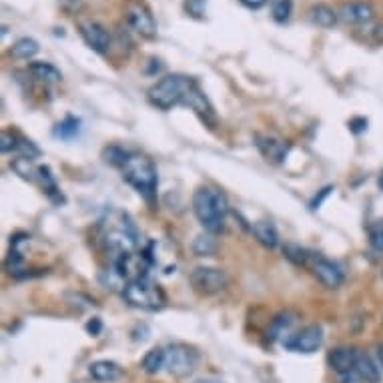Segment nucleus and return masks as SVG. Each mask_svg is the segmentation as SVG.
Listing matches in <instances>:
<instances>
[{
	"label": "nucleus",
	"instance_id": "nucleus-1",
	"mask_svg": "<svg viewBox=\"0 0 383 383\" xmlns=\"http://www.w3.org/2000/svg\"><path fill=\"white\" fill-rule=\"evenodd\" d=\"M193 213L209 233H221L229 213V201L219 189L199 187L193 195Z\"/></svg>",
	"mask_w": 383,
	"mask_h": 383
},
{
	"label": "nucleus",
	"instance_id": "nucleus-2",
	"mask_svg": "<svg viewBox=\"0 0 383 383\" xmlns=\"http://www.w3.org/2000/svg\"><path fill=\"white\" fill-rule=\"evenodd\" d=\"M101 237L103 243L115 257L135 253L138 247V233L135 229L133 221L128 219V215L121 211H113L108 217L101 223Z\"/></svg>",
	"mask_w": 383,
	"mask_h": 383
},
{
	"label": "nucleus",
	"instance_id": "nucleus-3",
	"mask_svg": "<svg viewBox=\"0 0 383 383\" xmlns=\"http://www.w3.org/2000/svg\"><path fill=\"white\" fill-rule=\"evenodd\" d=\"M123 170V179L135 189V191L145 199V201L153 205L155 197H157V185H159V177H157V167L155 163L145 157V155H127L125 163L121 165Z\"/></svg>",
	"mask_w": 383,
	"mask_h": 383
},
{
	"label": "nucleus",
	"instance_id": "nucleus-4",
	"mask_svg": "<svg viewBox=\"0 0 383 383\" xmlns=\"http://www.w3.org/2000/svg\"><path fill=\"white\" fill-rule=\"evenodd\" d=\"M191 76L185 75H167L160 78L159 83L149 88V101L153 107L160 108V111H170L177 105H183L185 95L193 85Z\"/></svg>",
	"mask_w": 383,
	"mask_h": 383
},
{
	"label": "nucleus",
	"instance_id": "nucleus-5",
	"mask_svg": "<svg viewBox=\"0 0 383 383\" xmlns=\"http://www.w3.org/2000/svg\"><path fill=\"white\" fill-rule=\"evenodd\" d=\"M123 297L131 307L143 309V311H159L167 303V295L160 285L153 283L149 277H141L127 281L123 287Z\"/></svg>",
	"mask_w": 383,
	"mask_h": 383
},
{
	"label": "nucleus",
	"instance_id": "nucleus-6",
	"mask_svg": "<svg viewBox=\"0 0 383 383\" xmlns=\"http://www.w3.org/2000/svg\"><path fill=\"white\" fill-rule=\"evenodd\" d=\"M165 355H167L165 369L179 379L189 377L199 365V353L185 343H173L169 347H165Z\"/></svg>",
	"mask_w": 383,
	"mask_h": 383
},
{
	"label": "nucleus",
	"instance_id": "nucleus-7",
	"mask_svg": "<svg viewBox=\"0 0 383 383\" xmlns=\"http://www.w3.org/2000/svg\"><path fill=\"white\" fill-rule=\"evenodd\" d=\"M189 281H191V287L199 295L209 297V295L221 293L227 287L229 277H227L223 269H217V267H197L195 271H191Z\"/></svg>",
	"mask_w": 383,
	"mask_h": 383
},
{
	"label": "nucleus",
	"instance_id": "nucleus-8",
	"mask_svg": "<svg viewBox=\"0 0 383 383\" xmlns=\"http://www.w3.org/2000/svg\"><path fill=\"white\" fill-rule=\"evenodd\" d=\"M323 343V330L317 323H311L307 327L297 331L295 335H289L287 339L283 341V345L295 353H315Z\"/></svg>",
	"mask_w": 383,
	"mask_h": 383
},
{
	"label": "nucleus",
	"instance_id": "nucleus-9",
	"mask_svg": "<svg viewBox=\"0 0 383 383\" xmlns=\"http://www.w3.org/2000/svg\"><path fill=\"white\" fill-rule=\"evenodd\" d=\"M127 22L128 26L133 31L137 32L138 36L147 39V41H153L157 36V22H155V16L150 14V11L141 4V2H135L127 9Z\"/></svg>",
	"mask_w": 383,
	"mask_h": 383
},
{
	"label": "nucleus",
	"instance_id": "nucleus-10",
	"mask_svg": "<svg viewBox=\"0 0 383 383\" xmlns=\"http://www.w3.org/2000/svg\"><path fill=\"white\" fill-rule=\"evenodd\" d=\"M183 107L191 108L193 113L201 118L203 123H207V125H211V127L217 125V115H215L213 105L209 103V98L205 96L201 86L197 85V83H193V85L189 86V91H187V95H185V101H183Z\"/></svg>",
	"mask_w": 383,
	"mask_h": 383
},
{
	"label": "nucleus",
	"instance_id": "nucleus-11",
	"mask_svg": "<svg viewBox=\"0 0 383 383\" xmlns=\"http://www.w3.org/2000/svg\"><path fill=\"white\" fill-rule=\"evenodd\" d=\"M78 32L83 36V41L86 43V46H91L95 53L98 54H107L113 46V41H111V34L108 31L98 24V22L93 21H81L78 22Z\"/></svg>",
	"mask_w": 383,
	"mask_h": 383
},
{
	"label": "nucleus",
	"instance_id": "nucleus-12",
	"mask_svg": "<svg viewBox=\"0 0 383 383\" xmlns=\"http://www.w3.org/2000/svg\"><path fill=\"white\" fill-rule=\"evenodd\" d=\"M309 267H311V273L317 277V281L323 287L339 289L343 285V281H345L341 267L330 261V259H325V257H313Z\"/></svg>",
	"mask_w": 383,
	"mask_h": 383
},
{
	"label": "nucleus",
	"instance_id": "nucleus-13",
	"mask_svg": "<svg viewBox=\"0 0 383 383\" xmlns=\"http://www.w3.org/2000/svg\"><path fill=\"white\" fill-rule=\"evenodd\" d=\"M373 14H375V11H373L369 2H345V4H341L339 9V19L349 22V24H357V26L372 22Z\"/></svg>",
	"mask_w": 383,
	"mask_h": 383
},
{
	"label": "nucleus",
	"instance_id": "nucleus-14",
	"mask_svg": "<svg viewBox=\"0 0 383 383\" xmlns=\"http://www.w3.org/2000/svg\"><path fill=\"white\" fill-rule=\"evenodd\" d=\"M255 145L259 153L265 157L269 163H283L287 157V145L279 138L271 137V135H257Z\"/></svg>",
	"mask_w": 383,
	"mask_h": 383
},
{
	"label": "nucleus",
	"instance_id": "nucleus-15",
	"mask_svg": "<svg viewBox=\"0 0 383 383\" xmlns=\"http://www.w3.org/2000/svg\"><path fill=\"white\" fill-rule=\"evenodd\" d=\"M357 349L353 347H335L327 355V363L337 375L355 372V362H357Z\"/></svg>",
	"mask_w": 383,
	"mask_h": 383
},
{
	"label": "nucleus",
	"instance_id": "nucleus-16",
	"mask_svg": "<svg viewBox=\"0 0 383 383\" xmlns=\"http://www.w3.org/2000/svg\"><path fill=\"white\" fill-rule=\"evenodd\" d=\"M88 373L93 375V379L101 383H113L121 379L123 375V367L117 362H108V359H101V362L91 363Z\"/></svg>",
	"mask_w": 383,
	"mask_h": 383
},
{
	"label": "nucleus",
	"instance_id": "nucleus-17",
	"mask_svg": "<svg viewBox=\"0 0 383 383\" xmlns=\"http://www.w3.org/2000/svg\"><path fill=\"white\" fill-rule=\"evenodd\" d=\"M355 373L363 379V383H379L382 373L377 363L373 362L367 353H357V362H355Z\"/></svg>",
	"mask_w": 383,
	"mask_h": 383
},
{
	"label": "nucleus",
	"instance_id": "nucleus-18",
	"mask_svg": "<svg viewBox=\"0 0 383 383\" xmlns=\"http://www.w3.org/2000/svg\"><path fill=\"white\" fill-rule=\"evenodd\" d=\"M339 19V12H335L327 4H315L309 9V21L320 29H333Z\"/></svg>",
	"mask_w": 383,
	"mask_h": 383
},
{
	"label": "nucleus",
	"instance_id": "nucleus-19",
	"mask_svg": "<svg viewBox=\"0 0 383 383\" xmlns=\"http://www.w3.org/2000/svg\"><path fill=\"white\" fill-rule=\"evenodd\" d=\"M29 71H31V75L34 78H39V81H43L46 85H56V83H61L63 81V75H61V71L51 63H44V61H34V63L29 64Z\"/></svg>",
	"mask_w": 383,
	"mask_h": 383
},
{
	"label": "nucleus",
	"instance_id": "nucleus-20",
	"mask_svg": "<svg viewBox=\"0 0 383 383\" xmlns=\"http://www.w3.org/2000/svg\"><path fill=\"white\" fill-rule=\"evenodd\" d=\"M251 231L255 235V239L267 249H275L279 245V233H277L275 225L271 223V221H257L253 227H251Z\"/></svg>",
	"mask_w": 383,
	"mask_h": 383
},
{
	"label": "nucleus",
	"instance_id": "nucleus-21",
	"mask_svg": "<svg viewBox=\"0 0 383 383\" xmlns=\"http://www.w3.org/2000/svg\"><path fill=\"white\" fill-rule=\"evenodd\" d=\"M165 362H167V355H165V347H153L147 355L143 357V372L149 373V375H157L159 372L165 369Z\"/></svg>",
	"mask_w": 383,
	"mask_h": 383
},
{
	"label": "nucleus",
	"instance_id": "nucleus-22",
	"mask_svg": "<svg viewBox=\"0 0 383 383\" xmlns=\"http://www.w3.org/2000/svg\"><path fill=\"white\" fill-rule=\"evenodd\" d=\"M39 43L31 39V36H22L19 39L16 43L12 44L11 48V56L12 58H16V61H31L34 54L39 53Z\"/></svg>",
	"mask_w": 383,
	"mask_h": 383
},
{
	"label": "nucleus",
	"instance_id": "nucleus-23",
	"mask_svg": "<svg viewBox=\"0 0 383 383\" xmlns=\"http://www.w3.org/2000/svg\"><path fill=\"white\" fill-rule=\"evenodd\" d=\"M357 39H362L365 44L379 46L383 44V22H367L357 31Z\"/></svg>",
	"mask_w": 383,
	"mask_h": 383
},
{
	"label": "nucleus",
	"instance_id": "nucleus-24",
	"mask_svg": "<svg viewBox=\"0 0 383 383\" xmlns=\"http://www.w3.org/2000/svg\"><path fill=\"white\" fill-rule=\"evenodd\" d=\"M39 181H41V187L44 189V193L53 199V201L61 203L63 201V197H61V191H58V185L54 181V175L51 173L48 167H39V177H36Z\"/></svg>",
	"mask_w": 383,
	"mask_h": 383
},
{
	"label": "nucleus",
	"instance_id": "nucleus-25",
	"mask_svg": "<svg viewBox=\"0 0 383 383\" xmlns=\"http://www.w3.org/2000/svg\"><path fill=\"white\" fill-rule=\"evenodd\" d=\"M293 14V0H271V16L279 24H285Z\"/></svg>",
	"mask_w": 383,
	"mask_h": 383
},
{
	"label": "nucleus",
	"instance_id": "nucleus-26",
	"mask_svg": "<svg viewBox=\"0 0 383 383\" xmlns=\"http://www.w3.org/2000/svg\"><path fill=\"white\" fill-rule=\"evenodd\" d=\"M215 251H217V243L209 235H199L193 243V253L197 257H211L215 255Z\"/></svg>",
	"mask_w": 383,
	"mask_h": 383
},
{
	"label": "nucleus",
	"instance_id": "nucleus-27",
	"mask_svg": "<svg viewBox=\"0 0 383 383\" xmlns=\"http://www.w3.org/2000/svg\"><path fill=\"white\" fill-rule=\"evenodd\" d=\"M81 131V121L75 117H66L63 123H58L54 128V135L61 138H73Z\"/></svg>",
	"mask_w": 383,
	"mask_h": 383
},
{
	"label": "nucleus",
	"instance_id": "nucleus-28",
	"mask_svg": "<svg viewBox=\"0 0 383 383\" xmlns=\"http://www.w3.org/2000/svg\"><path fill=\"white\" fill-rule=\"evenodd\" d=\"M12 169L16 170L22 179H29V181H34V179L39 177V167L34 169V167H32L31 159H24V157L14 160V163H12Z\"/></svg>",
	"mask_w": 383,
	"mask_h": 383
},
{
	"label": "nucleus",
	"instance_id": "nucleus-29",
	"mask_svg": "<svg viewBox=\"0 0 383 383\" xmlns=\"http://www.w3.org/2000/svg\"><path fill=\"white\" fill-rule=\"evenodd\" d=\"M283 253H285V257H287L291 263H295V265H307L309 259H311L307 251L297 245H287L283 249Z\"/></svg>",
	"mask_w": 383,
	"mask_h": 383
},
{
	"label": "nucleus",
	"instance_id": "nucleus-30",
	"mask_svg": "<svg viewBox=\"0 0 383 383\" xmlns=\"http://www.w3.org/2000/svg\"><path fill=\"white\" fill-rule=\"evenodd\" d=\"M291 323H293V320H291L289 315H279V317L273 321V325H271L269 337H271V339H279V337H283V335L289 331V327H291Z\"/></svg>",
	"mask_w": 383,
	"mask_h": 383
},
{
	"label": "nucleus",
	"instance_id": "nucleus-31",
	"mask_svg": "<svg viewBox=\"0 0 383 383\" xmlns=\"http://www.w3.org/2000/svg\"><path fill=\"white\" fill-rule=\"evenodd\" d=\"M369 245H372L375 251H383V219L375 221V223L369 227Z\"/></svg>",
	"mask_w": 383,
	"mask_h": 383
},
{
	"label": "nucleus",
	"instance_id": "nucleus-32",
	"mask_svg": "<svg viewBox=\"0 0 383 383\" xmlns=\"http://www.w3.org/2000/svg\"><path fill=\"white\" fill-rule=\"evenodd\" d=\"M16 150L21 153V157H24V159H36L39 155H41V149L34 145V143H31V141H26V138L19 137V147H16Z\"/></svg>",
	"mask_w": 383,
	"mask_h": 383
},
{
	"label": "nucleus",
	"instance_id": "nucleus-33",
	"mask_svg": "<svg viewBox=\"0 0 383 383\" xmlns=\"http://www.w3.org/2000/svg\"><path fill=\"white\" fill-rule=\"evenodd\" d=\"M19 147V135H14L12 131H2L0 135V150L2 153H12Z\"/></svg>",
	"mask_w": 383,
	"mask_h": 383
},
{
	"label": "nucleus",
	"instance_id": "nucleus-34",
	"mask_svg": "<svg viewBox=\"0 0 383 383\" xmlns=\"http://www.w3.org/2000/svg\"><path fill=\"white\" fill-rule=\"evenodd\" d=\"M205 4L207 0H185V11L195 19H205Z\"/></svg>",
	"mask_w": 383,
	"mask_h": 383
},
{
	"label": "nucleus",
	"instance_id": "nucleus-35",
	"mask_svg": "<svg viewBox=\"0 0 383 383\" xmlns=\"http://www.w3.org/2000/svg\"><path fill=\"white\" fill-rule=\"evenodd\" d=\"M245 9L249 11H259V9H263L267 2H271V0H239Z\"/></svg>",
	"mask_w": 383,
	"mask_h": 383
},
{
	"label": "nucleus",
	"instance_id": "nucleus-36",
	"mask_svg": "<svg viewBox=\"0 0 383 383\" xmlns=\"http://www.w3.org/2000/svg\"><path fill=\"white\" fill-rule=\"evenodd\" d=\"M86 331H88V333H91V335H98V333H101V331H103V323H101V320H93V321H88V323H86Z\"/></svg>",
	"mask_w": 383,
	"mask_h": 383
},
{
	"label": "nucleus",
	"instance_id": "nucleus-37",
	"mask_svg": "<svg viewBox=\"0 0 383 383\" xmlns=\"http://www.w3.org/2000/svg\"><path fill=\"white\" fill-rule=\"evenodd\" d=\"M337 383H363V379L355 372L345 373V375H339V382Z\"/></svg>",
	"mask_w": 383,
	"mask_h": 383
},
{
	"label": "nucleus",
	"instance_id": "nucleus-38",
	"mask_svg": "<svg viewBox=\"0 0 383 383\" xmlns=\"http://www.w3.org/2000/svg\"><path fill=\"white\" fill-rule=\"evenodd\" d=\"M331 191H333L331 187H327V189H323V191H321L320 197H315V201L311 203V209H317V207H320V205H321V201H323V199H325V197H327V195H330Z\"/></svg>",
	"mask_w": 383,
	"mask_h": 383
},
{
	"label": "nucleus",
	"instance_id": "nucleus-39",
	"mask_svg": "<svg viewBox=\"0 0 383 383\" xmlns=\"http://www.w3.org/2000/svg\"><path fill=\"white\" fill-rule=\"evenodd\" d=\"M195 383H225V382H221V379H199V382Z\"/></svg>",
	"mask_w": 383,
	"mask_h": 383
},
{
	"label": "nucleus",
	"instance_id": "nucleus-40",
	"mask_svg": "<svg viewBox=\"0 0 383 383\" xmlns=\"http://www.w3.org/2000/svg\"><path fill=\"white\" fill-rule=\"evenodd\" d=\"M377 353H379V362H382V365H383V345L377 349Z\"/></svg>",
	"mask_w": 383,
	"mask_h": 383
},
{
	"label": "nucleus",
	"instance_id": "nucleus-41",
	"mask_svg": "<svg viewBox=\"0 0 383 383\" xmlns=\"http://www.w3.org/2000/svg\"><path fill=\"white\" fill-rule=\"evenodd\" d=\"M379 189H382V191H383V173H382V175H379Z\"/></svg>",
	"mask_w": 383,
	"mask_h": 383
}]
</instances>
